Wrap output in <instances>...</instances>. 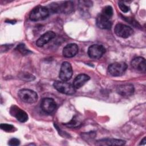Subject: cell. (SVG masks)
<instances>
[{
	"label": "cell",
	"mask_w": 146,
	"mask_h": 146,
	"mask_svg": "<svg viewBox=\"0 0 146 146\" xmlns=\"http://www.w3.org/2000/svg\"><path fill=\"white\" fill-rule=\"evenodd\" d=\"M49 15L48 9L42 6L34 7L30 13L29 18L32 21H39L46 19Z\"/></svg>",
	"instance_id": "6da1fadb"
},
{
	"label": "cell",
	"mask_w": 146,
	"mask_h": 146,
	"mask_svg": "<svg viewBox=\"0 0 146 146\" xmlns=\"http://www.w3.org/2000/svg\"><path fill=\"white\" fill-rule=\"evenodd\" d=\"M51 9L55 13L70 14L74 10V3L71 1L62 2L59 5L54 3L50 5Z\"/></svg>",
	"instance_id": "7a4b0ae2"
},
{
	"label": "cell",
	"mask_w": 146,
	"mask_h": 146,
	"mask_svg": "<svg viewBox=\"0 0 146 146\" xmlns=\"http://www.w3.org/2000/svg\"><path fill=\"white\" fill-rule=\"evenodd\" d=\"M53 86L58 92L68 95H72L76 91L73 84L64 81H55L53 84Z\"/></svg>",
	"instance_id": "3957f363"
},
{
	"label": "cell",
	"mask_w": 146,
	"mask_h": 146,
	"mask_svg": "<svg viewBox=\"0 0 146 146\" xmlns=\"http://www.w3.org/2000/svg\"><path fill=\"white\" fill-rule=\"evenodd\" d=\"M20 99L26 103H34L38 100V95L35 91L29 89H22L18 93Z\"/></svg>",
	"instance_id": "277c9868"
},
{
	"label": "cell",
	"mask_w": 146,
	"mask_h": 146,
	"mask_svg": "<svg viewBox=\"0 0 146 146\" xmlns=\"http://www.w3.org/2000/svg\"><path fill=\"white\" fill-rule=\"evenodd\" d=\"M127 67V64L125 62H115L108 66V71L113 76H120L124 74Z\"/></svg>",
	"instance_id": "5b68a950"
},
{
	"label": "cell",
	"mask_w": 146,
	"mask_h": 146,
	"mask_svg": "<svg viewBox=\"0 0 146 146\" xmlns=\"http://www.w3.org/2000/svg\"><path fill=\"white\" fill-rule=\"evenodd\" d=\"M114 31L117 36L123 38H127L133 33V30L131 27L120 23L116 25Z\"/></svg>",
	"instance_id": "8992f818"
},
{
	"label": "cell",
	"mask_w": 146,
	"mask_h": 146,
	"mask_svg": "<svg viewBox=\"0 0 146 146\" xmlns=\"http://www.w3.org/2000/svg\"><path fill=\"white\" fill-rule=\"evenodd\" d=\"M72 75V68L71 64L68 62H64L62 63L59 77L60 79L64 82H67L71 79Z\"/></svg>",
	"instance_id": "52a82bcc"
},
{
	"label": "cell",
	"mask_w": 146,
	"mask_h": 146,
	"mask_svg": "<svg viewBox=\"0 0 146 146\" xmlns=\"http://www.w3.org/2000/svg\"><path fill=\"white\" fill-rule=\"evenodd\" d=\"M105 52L106 49L102 45L93 44L89 47L87 52L90 58L97 59L100 58Z\"/></svg>",
	"instance_id": "ba28073f"
},
{
	"label": "cell",
	"mask_w": 146,
	"mask_h": 146,
	"mask_svg": "<svg viewBox=\"0 0 146 146\" xmlns=\"http://www.w3.org/2000/svg\"><path fill=\"white\" fill-rule=\"evenodd\" d=\"M10 112L12 116L15 117L20 122L25 123L28 120L27 113L15 105H13L11 107Z\"/></svg>",
	"instance_id": "9c48e42d"
},
{
	"label": "cell",
	"mask_w": 146,
	"mask_h": 146,
	"mask_svg": "<svg viewBox=\"0 0 146 146\" xmlns=\"http://www.w3.org/2000/svg\"><path fill=\"white\" fill-rule=\"evenodd\" d=\"M40 107L45 113H51L55 110L56 104L53 99L46 98L42 99L40 103Z\"/></svg>",
	"instance_id": "30bf717a"
},
{
	"label": "cell",
	"mask_w": 146,
	"mask_h": 146,
	"mask_svg": "<svg viewBox=\"0 0 146 146\" xmlns=\"http://www.w3.org/2000/svg\"><path fill=\"white\" fill-rule=\"evenodd\" d=\"M131 67L136 72L144 73L145 72V60L143 57H137L131 61Z\"/></svg>",
	"instance_id": "8fae6325"
},
{
	"label": "cell",
	"mask_w": 146,
	"mask_h": 146,
	"mask_svg": "<svg viewBox=\"0 0 146 146\" xmlns=\"http://www.w3.org/2000/svg\"><path fill=\"white\" fill-rule=\"evenodd\" d=\"M134 87L132 84L125 83L119 85L116 89L117 94L122 96H129L134 92Z\"/></svg>",
	"instance_id": "7c38bea8"
},
{
	"label": "cell",
	"mask_w": 146,
	"mask_h": 146,
	"mask_svg": "<svg viewBox=\"0 0 146 146\" xmlns=\"http://www.w3.org/2000/svg\"><path fill=\"white\" fill-rule=\"evenodd\" d=\"M78 52V46L75 43H70L67 44L63 49L62 54L66 58H72Z\"/></svg>",
	"instance_id": "4fadbf2b"
},
{
	"label": "cell",
	"mask_w": 146,
	"mask_h": 146,
	"mask_svg": "<svg viewBox=\"0 0 146 146\" xmlns=\"http://www.w3.org/2000/svg\"><path fill=\"white\" fill-rule=\"evenodd\" d=\"M96 23L97 26L102 29H110L112 26V23L110 19L102 14L98 15L96 19Z\"/></svg>",
	"instance_id": "5bb4252c"
},
{
	"label": "cell",
	"mask_w": 146,
	"mask_h": 146,
	"mask_svg": "<svg viewBox=\"0 0 146 146\" xmlns=\"http://www.w3.org/2000/svg\"><path fill=\"white\" fill-rule=\"evenodd\" d=\"M55 37V34L53 31H49L42 35L36 42V44L38 47H42L45 44L48 43L50 40Z\"/></svg>",
	"instance_id": "9a60e30c"
},
{
	"label": "cell",
	"mask_w": 146,
	"mask_h": 146,
	"mask_svg": "<svg viewBox=\"0 0 146 146\" xmlns=\"http://www.w3.org/2000/svg\"><path fill=\"white\" fill-rule=\"evenodd\" d=\"M90 79V76L84 74H81L75 77L73 81V86L75 89H79L82 87Z\"/></svg>",
	"instance_id": "2e32d148"
},
{
	"label": "cell",
	"mask_w": 146,
	"mask_h": 146,
	"mask_svg": "<svg viewBox=\"0 0 146 146\" xmlns=\"http://www.w3.org/2000/svg\"><path fill=\"white\" fill-rule=\"evenodd\" d=\"M99 145H122L125 144V141L116 139H103L98 141Z\"/></svg>",
	"instance_id": "e0dca14e"
},
{
	"label": "cell",
	"mask_w": 146,
	"mask_h": 146,
	"mask_svg": "<svg viewBox=\"0 0 146 146\" xmlns=\"http://www.w3.org/2000/svg\"><path fill=\"white\" fill-rule=\"evenodd\" d=\"M102 15L105 16L106 17L110 19V18L113 15V9L111 6H105L102 11L101 13Z\"/></svg>",
	"instance_id": "ac0fdd59"
},
{
	"label": "cell",
	"mask_w": 146,
	"mask_h": 146,
	"mask_svg": "<svg viewBox=\"0 0 146 146\" xmlns=\"http://www.w3.org/2000/svg\"><path fill=\"white\" fill-rule=\"evenodd\" d=\"M0 127L2 130H3L6 132H13V131H14V130H15L14 126H13L11 124H7V123L1 124Z\"/></svg>",
	"instance_id": "d6986e66"
},
{
	"label": "cell",
	"mask_w": 146,
	"mask_h": 146,
	"mask_svg": "<svg viewBox=\"0 0 146 146\" xmlns=\"http://www.w3.org/2000/svg\"><path fill=\"white\" fill-rule=\"evenodd\" d=\"M17 50L23 55H28L29 53H31V52L26 48L24 44H20L18 45L17 47Z\"/></svg>",
	"instance_id": "ffe728a7"
},
{
	"label": "cell",
	"mask_w": 146,
	"mask_h": 146,
	"mask_svg": "<svg viewBox=\"0 0 146 146\" xmlns=\"http://www.w3.org/2000/svg\"><path fill=\"white\" fill-rule=\"evenodd\" d=\"M79 124H80L79 121L76 120L75 117H73L72 119L69 123L65 124V125L69 127H75L78 126V125Z\"/></svg>",
	"instance_id": "44dd1931"
},
{
	"label": "cell",
	"mask_w": 146,
	"mask_h": 146,
	"mask_svg": "<svg viewBox=\"0 0 146 146\" xmlns=\"http://www.w3.org/2000/svg\"><path fill=\"white\" fill-rule=\"evenodd\" d=\"M119 7L121 10V11H123V13H127L128 11H129V7L121 1L119 2Z\"/></svg>",
	"instance_id": "7402d4cb"
},
{
	"label": "cell",
	"mask_w": 146,
	"mask_h": 146,
	"mask_svg": "<svg viewBox=\"0 0 146 146\" xmlns=\"http://www.w3.org/2000/svg\"><path fill=\"white\" fill-rule=\"evenodd\" d=\"M8 144L11 146L18 145L20 144V140L17 138H12L9 141Z\"/></svg>",
	"instance_id": "603a6c76"
},
{
	"label": "cell",
	"mask_w": 146,
	"mask_h": 146,
	"mask_svg": "<svg viewBox=\"0 0 146 146\" xmlns=\"http://www.w3.org/2000/svg\"><path fill=\"white\" fill-rule=\"evenodd\" d=\"M145 137H144L143 140L141 141V143L140 144V145H145Z\"/></svg>",
	"instance_id": "cb8c5ba5"
}]
</instances>
